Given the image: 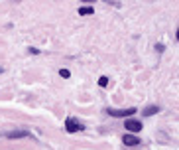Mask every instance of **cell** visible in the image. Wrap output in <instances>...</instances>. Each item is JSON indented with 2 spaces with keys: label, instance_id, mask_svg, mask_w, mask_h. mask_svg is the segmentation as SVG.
<instances>
[{
  "label": "cell",
  "instance_id": "8",
  "mask_svg": "<svg viewBox=\"0 0 179 150\" xmlns=\"http://www.w3.org/2000/svg\"><path fill=\"white\" fill-rule=\"evenodd\" d=\"M99 85H100V87H106V85H108V77H100L99 79Z\"/></svg>",
  "mask_w": 179,
  "mask_h": 150
},
{
  "label": "cell",
  "instance_id": "10",
  "mask_svg": "<svg viewBox=\"0 0 179 150\" xmlns=\"http://www.w3.org/2000/svg\"><path fill=\"white\" fill-rule=\"evenodd\" d=\"M0 71H2V69H0Z\"/></svg>",
  "mask_w": 179,
  "mask_h": 150
},
{
  "label": "cell",
  "instance_id": "3",
  "mask_svg": "<svg viewBox=\"0 0 179 150\" xmlns=\"http://www.w3.org/2000/svg\"><path fill=\"white\" fill-rule=\"evenodd\" d=\"M124 126H126L128 132H140V130H142V122H140V121H134V119H126Z\"/></svg>",
  "mask_w": 179,
  "mask_h": 150
},
{
  "label": "cell",
  "instance_id": "1",
  "mask_svg": "<svg viewBox=\"0 0 179 150\" xmlns=\"http://www.w3.org/2000/svg\"><path fill=\"white\" fill-rule=\"evenodd\" d=\"M136 111L138 109H134V107H130V109H108V115H110V117H122V119H128V117H132Z\"/></svg>",
  "mask_w": 179,
  "mask_h": 150
},
{
  "label": "cell",
  "instance_id": "7",
  "mask_svg": "<svg viewBox=\"0 0 179 150\" xmlns=\"http://www.w3.org/2000/svg\"><path fill=\"white\" fill-rule=\"evenodd\" d=\"M158 111H160L158 107H148V109L144 111V115H146V117H151V115H156V113H158Z\"/></svg>",
  "mask_w": 179,
  "mask_h": 150
},
{
  "label": "cell",
  "instance_id": "6",
  "mask_svg": "<svg viewBox=\"0 0 179 150\" xmlns=\"http://www.w3.org/2000/svg\"><path fill=\"white\" fill-rule=\"evenodd\" d=\"M93 12H95V10L91 8V6H83V8H79V14H81V16H89V14H93Z\"/></svg>",
  "mask_w": 179,
  "mask_h": 150
},
{
  "label": "cell",
  "instance_id": "4",
  "mask_svg": "<svg viewBox=\"0 0 179 150\" xmlns=\"http://www.w3.org/2000/svg\"><path fill=\"white\" fill-rule=\"evenodd\" d=\"M4 136H6V138H28L30 132H28V130H10V132H6Z\"/></svg>",
  "mask_w": 179,
  "mask_h": 150
},
{
  "label": "cell",
  "instance_id": "9",
  "mask_svg": "<svg viewBox=\"0 0 179 150\" xmlns=\"http://www.w3.org/2000/svg\"><path fill=\"white\" fill-rule=\"evenodd\" d=\"M59 75H61V77H69V75H71V73H69L67 69H61V71H59Z\"/></svg>",
  "mask_w": 179,
  "mask_h": 150
},
{
  "label": "cell",
  "instance_id": "2",
  "mask_svg": "<svg viewBox=\"0 0 179 150\" xmlns=\"http://www.w3.org/2000/svg\"><path fill=\"white\" fill-rule=\"evenodd\" d=\"M65 128H67V132H79V130H83V125H81L79 121H75V119H67L65 121Z\"/></svg>",
  "mask_w": 179,
  "mask_h": 150
},
{
  "label": "cell",
  "instance_id": "5",
  "mask_svg": "<svg viewBox=\"0 0 179 150\" xmlns=\"http://www.w3.org/2000/svg\"><path fill=\"white\" fill-rule=\"evenodd\" d=\"M122 142L126 144V146H136V144L140 142V138H138V136H134V135H124Z\"/></svg>",
  "mask_w": 179,
  "mask_h": 150
}]
</instances>
